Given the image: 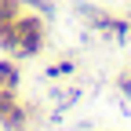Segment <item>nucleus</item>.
I'll use <instances>...</instances> for the list:
<instances>
[{"mask_svg": "<svg viewBox=\"0 0 131 131\" xmlns=\"http://www.w3.org/2000/svg\"><path fill=\"white\" fill-rule=\"evenodd\" d=\"M18 84V69L11 62H0V88H15Z\"/></svg>", "mask_w": 131, "mask_h": 131, "instance_id": "nucleus-3", "label": "nucleus"}, {"mask_svg": "<svg viewBox=\"0 0 131 131\" xmlns=\"http://www.w3.org/2000/svg\"><path fill=\"white\" fill-rule=\"evenodd\" d=\"M69 69H73V62H58V66L47 69V77H62V73H69Z\"/></svg>", "mask_w": 131, "mask_h": 131, "instance_id": "nucleus-4", "label": "nucleus"}, {"mask_svg": "<svg viewBox=\"0 0 131 131\" xmlns=\"http://www.w3.org/2000/svg\"><path fill=\"white\" fill-rule=\"evenodd\" d=\"M120 91H124V95H131V80H127V77H120Z\"/></svg>", "mask_w": 131, "mask_h": 131, "instance_id": "nucleus-5", "label": "nucleus"}, {"mask_svg": "<svg viewBox=\"0 0 131 131\" xmlns=\"http://www.w3.org/2000/svg\"><path fill=\"white\" fill-rule=\"evenodd\" d=\"M0 124H4V127H22V124H26L22 109L15 106V95H11L7 88H0Z\"/></svg>", "mask_w": 131, "mask_h": 131, "instance_id": "nucleus-2", "label": "nucleus"}, {"mask_svg": "<svg viewBox=\"0 0 131 131\" xmlns=\"http://www.w3.org/2000/svg\"><path fill=\"white\" fill-rule=\"evenodd\" d=\"M0 44L7 47L15 58H29L40 51V18H15L0 29Z\"/></svg>", "mask_w": 131, "mask_h": 131, "instance_id": "nucleus-1", "label": "nucleus"}]
</instances>
